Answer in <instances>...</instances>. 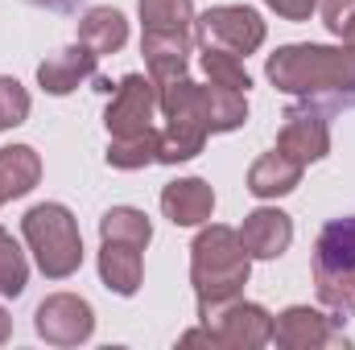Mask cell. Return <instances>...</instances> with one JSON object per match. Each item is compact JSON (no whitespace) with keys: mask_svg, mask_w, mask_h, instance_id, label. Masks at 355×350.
<instances>
[{"mask_svg":"<svg viewBox=\"0 0 355 350\" xmlns=\"http://www.w3.org/2000/svg\"><path fill=\"white\" fill-rule=\"evenodd\" d=\"M248 276H252V256H248L240 231H232L223 223H211L198 231V239L190 248V284L198 297V313H207L223 301H236L244 293Z\"/></svg>","mask_w":355,"mask_h":350,"instance_id":"obj_1","label":"cell"},{"mask_svg":"<svg viewBox=\"0 0 355 350\" xmlns=\"http://www.w3.org/2000/svg\"><path fill=\"white\" fill-rule=\"evenodd\" d=\"M268 83L285 95H322V91H355V46H281L265 62Z\"/></svg>","mask_w":355,"mask_h":350,"instance_id":"obj_2","label":"cell"},{"mask_svg":"<svg viewBox=\"0 0 355 350\" xmlns=\"http://www.w3.org/2000/svg\"><path fill=\"white\" fill-rule=\"evenodd\" d=\"M21 235L33 252V260L42 268V276L50 280H67L79 272L83 264V235L75 214L62 202H42L21 219Z\"/></svg>","mask_w":355,"mask_h":350,"instance_id":"obj_3","label":"cell"},{"mask_svg":"<svg viewBox=\"0 0 355 350\" xmlns=\"http://www.w3.org/2000/svg\"><path fill=\"white\" fill-rule=\"evenodd\" d=\"M157 107L166 116V128H162V165H178V161H190L202 153L211 128H207V99H202V83L194 79H174V83H162L157 87Z\"/></svg>","mask_w":355,"mask_h":350,"instance_id":"obj_4","label":"cell"},{"mask_svg":"<svg viewBox=\"0 0 355 350\" xmlns=\"http://www.w3.org/2000/svg\"><path fill=\"white\" fill-rule=\"evenodd\" d=\"M318 301L335 313H355V214L331 219L314 243Z\"/></svg>","mask_w":355,"mask_h":350,"instance_id":"obj_5","label":"cell"},{"mask_svg":"<svg viewBox=\"0 0 355 350\" xmlns=\"http://www.w3.org/2000/svg\"><path fill=\"white\" fill-rule=\"evenodd\" d=\"M207 334H211V347H227V350H261L272 342V313L257 301H223L207 313H198Z\"/></svg>","mask_w":355,"mask_h":350,"instance_id":"obj_6","label":"cell"},{"mask_svg":"<svg viewBox=\"0 0 355 350\" xmlns=\"http://www.w3.org/2000/svg\"><path fill=\"white\" fill-rule=\"evenodd\" d=\"M194 42L198 46H219L227 54H257L265 46V21L248 4H215L194 21Z\"/></svg>","mask_w":355,"mask_h":350,"instance_id":"obj_7","label":"cell"},{"mask_svg":"<svg viewBox=\"0 0 355 350\" xmlns=\"http://www.w3.org/2000/svg\"><path fill=\"white\" fill-rule=\"evenodd\" d=\"M33 330L37 338H46L50 347H83L95 334V313L83 297L75 293H54L37 305L33 313Z\"/></svg>","mask_w":355,"mask_h":350,"instance_id":"obj_8","label":"cell"},{"mask_svg":"<svg viewBox=\"0 0 355 350\" xmlns=\"http://www.w3.org/2000/svg\"><path fill=\"white\" fill-rule=\"evenodd\" d=\"M272 342L281 350H318V347H347V334L339 317H327L310 305H289L272 317Z\"/></svg>","mask_w":355,"mask_h":350,"instance_id":"obj_9","label":"cell"},{"mask_svg":"<svg viewBox=\"0 0 355 350\" xmlns=\"http://www.w3.org/2000/svg\"><path fill=\"white\" fill-rule=\"evenodd\" d=\"M153 116H157V83L145 75H124L112 91L103 124H107V136H132L153 128Z\"/></svg>","mask_w":355,"mask_h":350,"instance_id":"obj_10","label":"cell"},{"mask_svg":"<svg viewBox=\"0 0 355 350\" xmlns=\"http://www.w3.org/2000/svg\"><path fill=\"white\" fill-rule=\"evenodd\" d=\"M141 54H145L149 79L162 87V83H174L186 75L190 54H194V37H190V29H145Z\"/></svg>","mask_w":355,"mask_h":350,"instance_id":"obj_11","label":"cell"},{"mask_svg":"<svg viewBox=\"0 0 355 350\" xmlns=\"http://www.w3.org/2000/svg\"><path fill=\"white\" fill-rule=\"evenodd\" d=\"M277 149H281L285 157L302 161V165L322 161V157L331 153V128H327V120H322L318 111H302V107H293V111L285 116L281 132H277Z\"/></svg>","mask_w":355,"mask_h":350,"instance_id":"obj_12","label":"cell"},{"mask_svg":"<svg viewBox=\"0 0 355 350\" xmlns=\"http://www.w3.org/2000/svg\"><path fill=\"white\" fill-rule=\"evenodd\" d=\"M240 239H244V248H248L252 260H277V256H285L289 243H293V223H289L285 210L261 206V210L244 214Z\"/></svg>","mask_w":355,"mask_h":350,"instance_id":"obj_13","label":"cell"},{"mask_svg":"<svg viewBox=\"0 0 355 350\" xmlns=\"http://www.w3.org/2000/svg\"><path fill=\"white\" fill-rule=\"evenodd\" d=\"M162 214L174 227H202L215 214V190L202 177H178L162 190Z\"/></svg>","mask_w":355,"mask_h":350,"instance_id":"obj_14","label":"cell"},{"mask_svg":"<svg viewBox=\"0 0 355 350\" xmlns=\"http://www.w3.org/2000/svg\"><path fill=\"white\" fill-rule=\"evenodd\" d=\"M95 62H99V58L91 54L87 46L75 42V46L50 54V58L37 66V87L46 91V95H71L79 83L95 79Z\"/></svg>","mask_w":355,"mask_h":350,"instance_id":"obj_15","label":"cell"},{"mask_svg":"<svg viewBox=\"0 0 355 350\" xmlns=\"http://www.w3.org/2000/svg\"><path fill=\"white\" fill-rule=\"evenodd\" d=\"M141 276H145L141 248H132V243H112V239L99 243V280H103L107 293L132 297V293L141 288Z\"/></svg>","mask_w":355,"mask_h":350,"instance_id":"obj_16","label":"cell"},{"mask_svg":"<svg viewBox=\"0 0 355 350\" xmlns=\"http://www.w3.org/2000/svg\"><path fill=\"white\" fill-rule=\"evenodd\" d=\"M302 174H306L302 161H293V157H285L281 149H272V153H265V157L252 161V169H248V190H252L257 198H285V194H293V190L302 185Z\"/></svg>","mask_w":355,"mask_h":350,"instance_id":"obj_17","label":"cell"},{"mask_svg":"<svg viewBox=\"0 0 355 350\" xmlns=\"http://www.w3.org/2000/svg\"><path fill=\"white\" fill-rule=\"evenodd\" d=\"M79 42L87 46L95 58L124 50V42H128V21H124V12H120V8H107V4L87 8V12L79 17Z\"/></svg>","mask_w":355,"mask_h":350,"instance_id":"obj_18","label":"cell"},{"mask_svg":"<svg viewBox=\"0 0 355 350\" xmlns=\"http://www.w3.org/2000/svg\"><path fill=\"white\" fill-rule=\"evenodd\" d=\"M42 181V157L29 145H4L0 149V198H25Z\"/></svg>","mask_w":355,"mask_h":350,"instance_id":"obj_19","label":"cell"},{"mask_svg":"<svg viewBox=\"0 0 355 350\" xmlns=\"http://www.w3.org/2000/svg\"><path fill=\"white\" fill-rule=\"evenodd\" d=\"M157 157H162V128H145V132L107 140V165L112 169H145Z\"/></svg>","mask_w":355,"mask_h":350,"instance_id":"obj_20","label":"cell"},{"mask_svg":"<svg viewBox=\"0 0 355 350\" xmlns=\"http://www.w3.org/2000/svg\"><path fill=\"white\" fill-rule=\"evenodd\" d=\"M99 239H112V243H132V248H149L153 239V223L145 210L137 206H112L103 219H99Z\"/></svg>","mask_w":355,"mask_h":350,"instance_id":"obj_21","label":"cell"},{"mask_svg":"<svg viewBox=\"0 0 355 350\" xmlns=\"http://www.w3.org/2000/svg\"><path fill=\"white\" fill-rule=\"evenodd\" d=\"M202 99H207V128L211 132H236L248 120V95L244 91L207 83L202 87Z\"/></svg>","mask_w":355,"mask_h":350,"instance_id":"obj_22","label":"cell"},{"mask_svg":"<svg viewBox=\"0 0 355 350\" xmlns=\"http://www.w3.org/2000/svg\"><path fill=\"white\" fill-rule=\"evenodd\" d=\"M202 71H207V83L244 91V95L252 87V79H248V71H244V58H240V54H227V50H219V46H202Z\"/></svg>","mask_w":355,"mask_h":350,"instance_id":"obj_23","label":"cell"},{"mask_svg":"<svg viewBox=\"0 0 355 350\" xmlns=\"http://www.w3.org/2000/svg\"><path fill=\"white\" fill-rule=\"evenodd\" d=\"M145 29H190L194 25V0H137Z\"/></svg>","mask_w":355,"mask_h":350,"instance_id":"obj_24","label":"cell"},{"mask_svg":"<svg viewBox=\"0 0 355 350\" xmlns=\"http://www.w3.org/2000/svg\"><path fill=\"white\" fill-rule=\"evenodd\" d=\"M29 284V264H25V252L17 248V239L0 227V293L4 297H21Z\"/></svg>","mask_w":355,"mask_h":350,"instance_id":"obj_25","label":"cell"},{"mask_svg":"<svg viewBox=\"0 0 355 350\" xmlns=\"http://www.w3.org/2000/svg\"><path fill=\"white\" fill-rule=\"evenodd\" d=\"M29 120V91L21 87L17 79L0 75V132L4 128H17Z\"/></svg>","mask_w":355,"mask_h":350,"instance_id":"obj_26","label":"cell"},{"mask_svg":"<svg viewBox=\"0 0 355 350\" xmlns=\"http://www.w3.org/2000/svg\"><path fill=\"white\" fill-rule=\"evenodd\" d=\"M322 25L355 46V0H322Z\"/></svg>","mask_w":355,"mask_h":350,"instance_id":"obj_27","label":"cell"},{"mask_svg":"<svg viewBox=\"0 0 355 350\" xmlns=\"http://www.w3.org/2000/svg\"><path fill=\"white\" fill-rule=\"evenodd\" d=\"M265 4L285 21H310V12L318 8V0H265Z\"/></svg>","mask_w":355,"mask_h":350,"instance_id":"obj_28","label":"cell"},{"mask_svg":"<svg viewBox=\"0 0 355 350\" xmlns=\"http://www.w3.org/2000/svg\"><path fill=\"white\" fill-rule=\"evenodd\" d=\"M8 334H12V317H8V309L0 305V347L8 342Z\"/></svg>","mask_w":355,"mask_h":350,"instance_id":"obj_29","label":"cell"},{"mask_svg":"<svg viewBox=\"0 0 355 350\" xmlns=\"http://www.w3.org/2000/svg\"><path fill=\"white\" fill-rule=\"evenodd\" d=\"M29 4H42V8H71L75 0H29Z\"/></svg>","mask_w":355,"mask_h":350,"instance_id":"obj_30","label":"cell"},{"mask_svg":"<svg viewBox=\"0 0 355 350\" xmlns=\"http://www.w3.org/2000/svg\"><path fill=\"white\" fill-rule=\"evenodd\" d=\"M91 83H95V91H103V95H112V79H103V75H95Z\"/></svg>","mask_w":355,"mask_h":350,"instance_id":"obj_31","label":"cell"},{"mask_svg":"<svg viewBox=\"0 0 355 350\" xmlns=\"http://www.w3.org/2000/svg\"><path fill=\"white\" fill-rule=\"evenodd\" d=\"M0 206H4V198H0Z\"/></svg>","mask_w":355,"mask_h":350,"instance_id":"obj_32","label":"cell"}]
</instances>
